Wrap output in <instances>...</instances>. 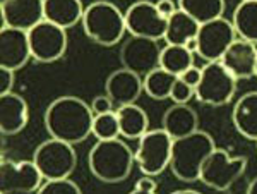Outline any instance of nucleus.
<instances>
[{"instance_id": "1", "label": "nucleus", "mask_w": 257, "mask_h": 194, "mask_svg": "<svg viewBox=\"0 0 257 194\" xmlns=\"http://www.w3.org/2000/svg\"><path fill=\"white\" fill-rule=\"evenodd\" d=\"M93 121L91 105L74 94L55 98L43 115L48 134L70 144L82 143L93 134Z\"/></svg>"}, {"instance_id": "2", "label": "nucleus", "mask_w": 257, "mask_h": 194, "mask_svg": "<svg viewBox=\"0 0 257 194\" xmlns=\"http://www.w3.org/2000/svg\"><path fill=\"white\" fill-rule=\"evenodd\" d=\"M134 162V151L120 138L96 139L88 155L89 172L105 184L123 182L131 175Z\"/></svg>"}, {"instance_id": "3", "label": "nucleus", "mask_w": 257, "mask_h": 194, "mask_svg": "<svg viewBox=\"0 0 257 194\" xmlns=\"http://www.w3.org/2000/svg\"><path fill=\"white\" fill-rule=\"evenodd\" d=\"M216 148L209 133L197 129L196 133L173 139L170 168L182 182L192 184L199 180V174L206 158Z\"/></svg>"}, {"instance_id": "4", "label": "nucleus", "mask_w": 257, "mask_h": 194, "mask_svg": "<svg viewBox=\"0 0 257 194\" xmlns=\"http://www.w3.org/2000/svg\"><path fill=\"white\" fill-rule=\"evenodd\" d=\"M82 30L86 36L101 47H113L127 31L125 14L108 0H96L84 9Z\"/></svg>"}, {"instance_id": "5", "label": "nucleus", "mask_w": 257, "mask_h": 194, "mask_svg": "<svg viewBox=\"0 0 257 194\" xmlns=\"http://www.w3.org/2000/svg\"><path fill=\"white\" fill-rule=\"evenodd\" d=\"M247 163L245 156H230L225 148H214L202 165L199 180L216 191H228L245 174Z\"/></svg>"}, {"instance_id": "6", "label": "nucleus", "mask_w": 257, "mask_h": 194, "mask_svg": "<svg viewBox=\"0 0 257 194\" xmlns=\"http://www.w3.org/2000/svg\"><path fill=\"white\" fill-rule=\"evenodd\" d=\"M138 141V150L134 151V156L141 172L144 175L156 177L167 170L172 160V136L161 127V129L144 133Z\"/></svg>"}, {"instance_id": "7", "label": "nucleus", "mask_w": 257, "mask_h": 194, "mask_svg": "<svg viewBox=\"0 0 257 194\" xmlns=\"http://www.w3.org/2000/svg\"><path fill=\"white\" fill-rule=\"evenodd\" d=\"M36 167L40 168L45 180L69 177L76 170L77 155L74 150V144L62 139L52 138L43 141L33 153Z\"/></svg>"}, {"instance_id": "8", "label": "nucleus", "mask_w": 257, "mask_h": 194, "mask_svg": "<svg viewBox=\"0 0 257 194\" xmlns=\"http://www.w3.org/2000/svg\"><path fill=\"white\" fill-rule=\"evenodd\" d=\"M237 79L219 60L202 67V77L196 86V98L204 105L223 107L231 102L237 91Z\"/></svg>"}, {"instance_id": "9", "label": "nucleus", "mask_w": 257, "mask_h": 194, "mask_svg": "<svg viewBox=\"0 0 257 194\" xmlns=\"http://www.w3.org/2000/svg\"><path fill=\"white\" fill-rule=\"evenodd\" d=\"M45 182L35 160H11L0 162V192L2 194H30L38 192Z\"/></svg>"}, {"instance_id": "10", "label": "nucleus", "mask_w": 257, "mask_h": 194, "mask_svg": "<svg viewBox=\"0 0 257 194\" xmlns=\"http://www.w3.org/2000/svg\"><path fill=\"white\" fill-rule=\"evenodd\" d=\"M28 36H30L33 59L41 64H52V62L60 60L67 52V30L47 19L31 28L28 31Z\"/></svg>"}, {"instance_id": "11", "label": "nucleus", "mask_w": 257, "mask_h": 194, "mask_svg": "<svg viewBox=\"0 0 257 194\" xmlns=\"http://www.w3.org/2000/svg\"><path fill=\"white\" fill-rule=\"evenodd\" d=\"M237 40V31L233 23L226 18H218L202 23L197 31V55L206 62L221 60L233 41Z\"/></svg>"}, {"instance_id": "12", "label": "nucleus", "mask_w": 257, "mask_h": 194, "mask_svg": "<svg viewBox=\"0 0 257 194\" xmlns=\"http://www.w3.org/2000/svg\"><path fill=\"white\" fill-rule=\"evenodd\" d=\"M158 41L160 40L144 38V36H131L127 41H123L118 55L122 67L139 74L141 77L160 67L161 47Z\"/></svg>"}, {"instance_id": "13", "label": "nucleus", "mask_w": 257, "mask_h": 194, "mask_svg": "<svg viewBox=\"0 0 257 194\" xmlns=\"http://www.w3.org/2000/svg\"><path fill=\"white\" fill-rule=\"evenodd\" d=\"M125 14V26L131 36L163 40L168 19L160 14L158 7L151 0H138L132 4Z\"/></svg>"}, {"instance_id": "14", "label": "nucleus", "mask_w": 257, "mask_h": 194, "mask_svg": "<svg viewBox=\"0 0 257 194\" xmlns=\"http://www.w3.org/2000/svg\"><path fill=\"white\" fill-rule=\"evenodd\" d=\"M43 19V0H4L0 2V30L11 26L30 31Z\"/></svg>"}, {"instance_id": "15", "label": "nucleus", "mask_w": 257, "mask_h": 194, "mask_svg": "<svg viewBox=\"0 0 257 194\" xmlns=\"http://www.w3.org/2000/svg\"><path fill=\"white\" fill-rule=\"evenodd\" d=\"M33 59L28 31L6 26L0 30V65L19 71Z\"/></svg>"}, {"instance_id": "16", "label": "nucleus", "mask_w": 257, "mask_h": 194, "mask_svg": "<svg viewBox=\"0 0 257 194\" xmlns=\"http://www.w3.org/2000/svg\"><path fill=\"white\" fill-rule=\"evenodd\" d=\"M219 62L233 74L237 81L252 79L255 77L257 45L243 38H237L228 47Z\"/></svg>"}, {"instance_id": "17", "label": "nucleus", "mask_w": 257, "mask_h": 194, "mask_svg": "<svg viewBox=\"0 0 257 194\" xmlns=\"http://www.w3.org/2000/svg\"><path fill=\"white\" fill-rule=\"evenodd\" d=\"M105 91L117 107L136 103L144 91L143 77L125 67L117 69L106 77Z\"/></svg>"}, {"instance_id": "18", "label": "nucleus", "mask_w": 257, "mask_h": 194, "mask_svg": "<svg viewBox=\"0 0 257 194\" xmlns=\"http://www.w3.org/2000/svg\"><path fill=\"white\" fill-rule=\"evenodd\" d=\"M30 121V107L18 93L0 94V131L4 136L19 134Z\"/></svg>"}, {"instance_id": "19", "label": "nucleus", "mask_w": 257, "mask_h": 194, "mask_svg": "<svg viewBox=\"0 0 257 194\" xmlns=\"http://www.w3.org/2000/svg\"><path fill=\"white\" fill-rule=\"evenodd\" d=\"M235 129L248 141H257V91H247L238 98L231 112Z\"/></svg>"}, {"instance_id": "20", "label": "nucleus", "mask_w": 257, "mask_h": 194, "mask_svg": "<svg viewBox=\"0 0 257 194\" xmlns=\"http://www.w3.org/2000/svg\"><path fill=\"white\" fill-rule=\"evenodd\" d=\"M163 127L173 139L184 138L199 129V117L196 110L190 109L187 103H173V107L163 115Z\"/></svg>"}, {"instance_id": "21", "label": "nucleus", "mask_w": 257, "mask_h": 194, "mask_svg": "<svg viewBox=\"0 0 257 194\" xmlns=\"http://www.w3.org/2000/svg\"><path fill=\"white\" fill-rule=\"evenodd\" d=\"M45 19L69 30L82 21L84 7L81 0H43Z\"/></svg>"}, {"instance_id": "22", "label": "nucleus", "mask_w": 257, "mask_h": 194, "mask_svg": "<svg viewBox=\"0 0 257 194\" xmlns=\"http://www.w3.org/2000/svg\"><path fill=\"white\" fill-rule=\"evenodd\" d=\"M117 117L120 124V136L125 139H139L144 133L149 131V117L143 107L136 103L118 107Z\"/></svg>"}, {"instance_id": "23", "label": "nucleus", "mask_w": 257, "mask_h": 194, "mask_svg": "<svg viewBox=\"0 0 257 194\" xmlns=\"http://www.w3.org/2000/svg\"><path fill=\"white\" fill-rule=\"evenodd\" d=\"M199 26L194 18H190L187 12L178 9L172 18H168L167 31H165L163 41L167 45H185L189 40L196 38Z\"/></svg>"}, {"instance_id": "24", "label": "nucleus", "mask_w": 257, "mask_h": 194, "mask_svg": "<svg viewBox=\"0 0 257 194\" xmlns=\"http://www.w3.org/2000/svg\"><path fill=\"white\" fill-rule=\"evenodd\" d=\"M238 38L257 45V0H242L231 18Z\"/></svg>"}, {"instance_id": "25", "label": "nucleus", "mask_w": 257, "mask_h": 194, "mask_svg": "<svg viewBox=\"0 0 257 194\" xmlns=\"http://www.w3.org/2000/svg\"><path fill=\"white\" fill-rule=\"evenodd\" d=\"M225 7V0H178V9L187 12L199 24L223 18Z\"/></svg>"}, {"instance_id": "26", "label": "nucleus", "mask_w": 257, "mask_h": 194, "mask_svg": "<svg viewBox=\"0 0 257 194\" xmlns=\"http://www.w3.org/2000/svg\"><path fill=\"white\" fill-rule=\"evenodd\" d=\"M177 81V76L168 72L163 67H156L143 77L144 93L153 100H167L172 94V88Z\"/></svg>"}, {"instance_id": "27", "label": "nucleus", "mask_w": 257, "mask_h": 194, "mask_svg": "<svg viewBox=\"0 0 257 194\" xmlns=\"http://www.w3.org/2000/svg\"><path fill=\"white\" fill-rule=\"evenodd\" d=\"M190 65H194V53L189 52L185 45H165L161 48L160 67L167 69L168 72L180 76Z\"/></svg>"}, {"instance_id": "28", "label": "nucleus", "mask_w": 257, "mask_h": 194, "mask_svg": "<svg viewBox=\"0 0 257 194\" xmlns=\"http://www.w3.org/2000/svg\"><path fill=\"white\" fill-rule=\"evenodd\" d=\"M93 136L96 139H113L122 138L120 136V124L117 112H106L94 115L93 121Z\"/></svg>"}, {"instance_id": "29", "label": "nucleus", "mask_w": 257, "mask_h": 194, "mask_svg": "<svg viewBox=\"0 0 257 194\" xmlns=\"http://www.w3.org/2000/svg\"><path fill=\"white\" fill-rule=\"evenodd\" d=\"M38 194H81V187L69 177L48 179L41 184Z\"/></svg>"}, {"instance_id": "30", "label": "nucleus", "mask_w": 257, "mask_h": 194, "mask_svg": "<svg viewBox=\"0 0 257 194\" xmlns=\"http://www.w3.org/2000/svg\"><path fill=\"white\" fill-rule=\"evenodd\" d=\"M194 96H196V88H192V86L177 76V81L172 88V94H170V100L173 103H189Z\"/></svg>"}, {"instance_id": "31", "label": "nucleus", "mask_w": 257, "mask_h": 194, "mask_svg": "<svg viewBox=\"0 0 257 194\" xmlns=\"http://www.w3.org/2000/svg\"><path fill=\"white\" fill-rule=\"evenodd\" d=\"M113 107H115L113 100H111L106 93L105 94H98V96H94L93 102H91V110H93L94 115L113 112Z\"/></svg>"}, {"instance_id": "32", "label": "nucleus", "mask_w": 257, "mask_h": 194, "mask_svg": "<svg viewBox=\"0 0 257 194\" xmlns=\"http://www.w3.org/2000/svg\"><path fill=\"white\" fill-rule=\"evenodd\" d=\"M156 189H158L156 180L153 179L151 175H144V177H141L138 182H136L132 192H134V194H155Z\"/></svg>"}, {"instance_id": "33", "label": "nucleus", "mask_w": 257, "mask_h": 194, "mask_svg": "<svg viewBox=\"0 0 257 194\" xmlns=\"http://www.w3.org/2000/svg\"><path fill=\"white\" fill-rule=\"evenodd\" d=\"M14 72L16 71H12V69H7V67H2V65H0V94H6V93L12 91L14 81H16Z\"/></svg>"}, {"instance_id": "34", "label": "nucleus", "mask_w": 257, "mask_h": 194, "mask_svg": "<svg viewBox=\"0 0 257 194\" xmlns=\"http://www.w3.org/2000/svg\"><path fill=\"white\" fill-rule=\"evenodd\" d=\"M178 77H180L182 81L187 82V84H190L192 88H196V86L199 84V81H201V77H202V69L196 67V65H190V67L185 69V71L182 72Z\"/></svg>"}, {"instance_id": "35", "label": "nucleus", "mask_w": 257, "mask_h": 194, "mask_svg": "<svg viewBox=\"0 0 257 194\" xmlns=\"http://www.w3.org/2000/svg\"><path fill=\"white\" fill-rule=\"evenodd\" d=\"M155 4H156V7H158L160 14L167 19L172 18L178 11V4H175V0H158V2H155Z\"/></svg>"}, {"instance_id": "36", "label": "nucleus", "mask_w": 257, "mask_h": 194, "mask_svg": "<svg viewBox=\"0 0 257 194\" xmlns=\"http://www.w3.org/2000/svg\"><path fill=\"white\" fill-rule=\"evenodd\" d=\"M185 47H187V50L189 52H192V53H197V36L196 38H192V40H189L187 43H185Z\"/></svg>"}, {"instance_id": "37", "label": "nucleus", "mask_w": 257, "mask_h": 194, "mask_svg": "<svg viewBox=\"0 0 257 194\" xmlns=\"http://www.w3.org/2000/svg\"><path fill=\"white\" fill-rule=\"evenodd\" d=\"M247 194H257V175L248 182L247 185Z\"/></svg>"}, {"instance_id": "38", "label": "nucleus", "mask_w": 257, "mask_h": 194, "mask_svg": "<svg viewBox=\"0 0 257 194\" xmlns=\"http://www.w3.org/2000/svg\"><path fill=\"white\" fill-rule=\"evenodd\" d=\"M175 194H199V191H196V189H178Z\"/></svg>"}, {"instance_id": "39", "label": "nucleus", "mask_w": 257, "mask_h": 194, "mask_svg": "<svg viewBox=\"0 0 257 194\" xmlns=\"http://www.w3.org/2000/svg\"><path fill=\"white\" fill-rule=\"evenodd\" d=\"M255 77H257V65H255Z\"/></svg>"}, {"instance_id": "40", "label": "nucleus", "mask_w": 257, "mask_h": 194, "mask_svg": "<svg viewBox=\"0 0 257 194\" xmlns=\"http://www.w3.org/2000/svg\"><path fill=\"white\" fill-rule=\"evenodd\" d=\"M0 2H4V0H0Z\"/></svg>"}, {"instance_id": "41", "label": "nucleus", "mask_w": 257, "mask_h": 194, "mask_svg": "<svg viewBox=\"0 0 257 194\" xmlns=\"http://www.w3.org/2000/svg\"><path fill=\"white\" fill-rule=\"evenodd\" d=\"M255 143H257V141H255Z\"/></svg>"}]
</instances>
